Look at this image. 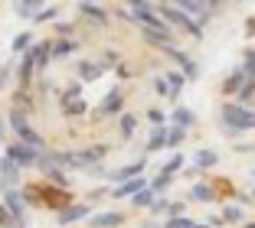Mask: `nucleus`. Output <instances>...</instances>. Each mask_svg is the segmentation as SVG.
I'll return each instance as SVG.
<instances>
[{
	"label": "nucleus",
	"mask_w": 255,
	"mask_h": 228,
	"mask_svg": "<svg viewBox=\"0 0 255 228\" xmlns=\"http://www.w3.org/2000/svg\"><path fill=\"white\" fill-rule=\"evenodd\" d=\"M252 176H255V169H252Z\"/></svg>",
	"instance_id": "de8ad7c7"
},
{
	"label": "nucleus",
	"mask_w": 255,
	"mask_h": 228,
	"mask_svg": "<svg viewBox=\"0 0 255 228\" xmlns=\"http://www.w3.org/2000/svg\"><path fill=\"white\" fill-rule=\"evenodd\" d=\"M49 49H53V43H39V46H33V62H36V69H43L46 62H49Z\"/></svg>",
	"instance_id": "5701e85b"
},
{
	"label": "nucleus",
	"mask_w": 255,
	"mask_h": 228,
	"mask_svg": "<svg viewBox=\"0 0 255 228\" xmlns=\"http://www.w3.org/2000/svg\"><path fill=\"white\" fill-rule=\"evenodd\" d=\"M190 196H193L196 202H213V196H216V192H213V189H210L206 183H196L193 189H190Z\"/></svg>",
	"instance_id": "a878e982"
},
{
	"label": "nucleus",
	"mask_w": 255,
	"mask_h": 228,
	"mask_svg": "<svg viewBox=\"0 0 255 228\" xmlns=\"http://www.w3.org/2000/svg\"><path fill=\"white\" fill-rule=\"evenodd\" d=\"M141 189H147V179H144V176H134V179H125V183H118V186L112 189V196H115V199H134Z\"/></svg>",
	"instance_id": "0eeeda50"
},
{
	"label": "nucleus",
	"mask_w": 255,
	"mask_h": 228,
	"mask_svg": "<svg viewBox=\"0 0 255 228\" xmlns=\"http://www.w3.org/2000/svg\"><path fill=\"white\" fill-rule=\"evenodd\" d=\"M53 16H56V7H43L36 13V20H53Z\"/></svg>",
	"instance_id": "58836bf2"
},
{
	"label": "nucleus",
	"mask_w": 255,
	"mask_h": 228,
	"mask_svg": "<svg viewBox=\"0 0 255 228\" xmlns=\"http://www.w3.org/2000/svg\"><path fill=\"white\" fill-rule=\"evenodd\" d=\"M242 219H246V212L239 206H229V209H223V219L219 222H242Z\"/></svg>",
	"instance_id": "c756f323"
},
{
	"label": "nucleus",
	"mask_w": 255,
	"mask_h": 228,
	"mask_svg": "<svg viewBox=\"0 0 255 228\" xmlns=\"http://www.w3.org/2000/svg\"><path fill=\"white\" fill-rule=\"evenodd\" d=\"M26 46H30V33H20V36L13 39V52H23Z\"/></svg>",
	"instance_id": "f704fd0d"
},
{
	"label": "nucleus",
	"mask_w": 255,
	"mask_h": 228,
	"mask_svg": "<svg viewBox=\"0 0 255 228\" xmlns=\"http://www.w3.org/2000/svg\"><path fill=\"white\" fill-rule=\"evenodd\" d=\"M131 16H134L137 23H141L144 30H154V33H160V30H170L164 20H160L157 13H154V7L150 3H144V0H131Z\"/></svg>",
	"instance_id": "20e7f679"
},
{
	"label": "nucleus",
	"mask_w": 255,
	"mask_h": 228,
	"mask_svg": "<svg viewBox=\"0 0 255 228\" xmlns=\"http://www.w3.org/2000/svg\"><path fill=\"white\" fill-rule=\"evenodd\" d=\"M0 179L13 189V186L20 183V166H16V163H10V160H0Z\"/></svg>",
	"instance_id": "4468645a"
},
{
	"label": "nucleus",
	"mask_w": 255,
	"mask_h": 228,
	"mask_svg": "<svg viewBox=\"0 0 255 228\" xmlns=\"http://www.w3.org/2000/svg\"><path fill=\"white\" fill-rule=\"evenodd\" d=\"M236 95H239V101H242V104H246V101H255V81H246V85H242Z\"/></svg>",
	"instance_id": "7c9ffc66"
},
{
	"label": "nucleus",
	"mask_w": 255,
	"mask_h": 228,
	"mask_svg": "<svg viewBox=\"0 0 255 228\" xmlns=\"http://www.w3.org/2000/svg\"><path fill=\"white\" fill-rule=\"evenodd\" d=\"M246 36H255V16H249V20H246Z\"/></svg>",
	"instance_id": "79ce46f5"
},
{
	"label": "nucleus",
	"mask_w": 255,
	"mask_h": 228,
	"mask_svg": "<svg viewBox=\"0 0 255 228\" xmlns=\"http://www.w3.org/2000/svg\"><path fill=\"white\" fill-rule=\"evenodd\" d=\"M164 81H167V95H170V98H177V95L183 91V85H187V78H183L180 72H170Z\"/></svg>",
	"instance_id": "6ab92c4d"
},
{
	"label": "nucleus",
	"mask_w": 255,
	"mask_h": 228,
	"mask_svg": "<svg viewBox=\"0 0 255 228\" xmlns=\"http://www.w3.org/2000/svg\"><path fill=\"white\" fill-rule=\"evenodd\" d=\"M144 163H147V160H137V163H131V166H121V169H115L112 176L118 179V183H125V179H134V176H141Z\"/></svg>",
	"instance_id": "f3484780"
},
{
	"label": "nucleus",
	"mask_w": 255,
	"mask_h": 228,
	"mask_svg": "<svg viewBox=\"0 0 255 228\" xmlns=\"http://www.w3.org/2000/svg\"><path fill=\"white\" fill-rule=\"evenodd\" d=\"M0 137H3V121H0Z\"/></svg>",
	"instance_id": "a18cd8bd"
},
{
	"label": "nucleus",
	"mask_w": 255,
	"mask_h": 228,
	"mask_svg": "<svg viewBox=\"0 0 255 228\" xmlns=\"http://www.w3.org/2000/svg\"><path fill=\"white\" fill-rule=\"evenodd\" d=\"M10 127H13V134L20 137L23 147H33V150L43 147V137H39V134L33 131L30 124H26V118H23V108H13V111H10Z\"/></svg>",
	"instance_id": "7ed1b4c3"
},
{
	"label": "nucleus",
	"mask_w": 255,
	"mask_h": 228,
	"mask_svg": "<svg viewBox=\"0 0 255 228\" xmlns=\"http://www.w3.org/2000/svg\"><path fill=\"white\" fill-rule=\"evenodd\" d=\"M167 228H193V222L183 219V215H177V219H167Z\"/></svg>",
	"instance_id": "72a5a7b5"
},
{
	"label": "nucleus",
	"mask_w": 255,
	"mask_h": 228,
	"mask_svg": "<svg viewBox=\"0 0 255 228\" xmlns=\"http://www.w3.org/2000/svg\"><path fill=\"white\" fill-rule=\"evenodd\" d=\"M183 160H187L183 153H170V160L160 166V173H164V176H173V173H180V169H183Z\"/></svg>",
	"instance_id": "b1692460"
},
{
	"label": "nucleus",
	"mask_w": 255,
	"mask_h": 228,
	"mask_svg": "<svg viewBox=\"0 0 255 228\" xmlns=\"http://www.w3.org/2000/svg\"><path fill=\"white\" fill-rule=\"evenodd\" d=\"M193 228H210V225H196V222H193Z\"/></svg>",
	"instance_id": "c03bdc74"
},
{
	"label": "nucleus",
	"mask_w": 255,
	"mask_h": 228,
	"mask_svg": "<svg viewBox=\"0 0 255 228\" xmlns=\"http://www.w3.org/2000/svg\"><path fill=\"white\" fill-rule=\"evenodd\" d=\"M183 137H187V131H180V127H167V147H180Z\"/></svg>",
	"instance_id": "c85d7f7f"
},
{
	"label": "nucleus",
	"mask_w": 255,
	"mask_h": 228,
	"mask_svg": "<svg viewBox=\"0 0 255 228\" xmlns=\"http://www.w3.org/2000/svg\"><path fill=\"white\" fill-rule=\"evenodd\" d=\"M193 121H196V114L190 108H183V104H177V108H173V114H170V124L180 127V131H190V127H193Z\"/></svg>",
	"instance_id": "9d476101"
},
{
	"label": "nucleus",
	"mask_w": 255,
	"mask_h": 228,
	"mask_svg": "<svg viewBox=\"0 0 255 228\" xmlns=\"http://www.w3.org/2000/svg\"><path fill=\"white\" fill-rule=\"evenodd\" d=\"M49 52H53V56H69V52H75V43H72V39H66V43H56Z\"/></svg>",
	"instance_id": "473e14b6"
},
{
	"label": "nucleus",
	"mask_w": 255,
	"mask_h": 228,
	"mask_svg": "<svg viewBox=\"0 0 255 228\" xmlns=\"http://www.w3.org/2000/svg\"><path fill=\"white\" fill-rule=\"evenodd\" d=\"M147 118H150V124H157V127H164V111H147Z\"/></svg>",
	"instance_id": "e433bc0d"
},
{
	"label": "nucleus",
	"mask_w": 255,
	"mask_h": 228,
	"mask_svg": "<svg viewBox=\"0 0 255 228\" xmlns=\"http://www.w3.org/2000/svg\"><path fill=\"white\" fill-rule=\"evenodd\" d=\"M121 104H125V95H121L118 88H112L105 98H102V104H98V118H112V114H118Z\"/></svg>",
	"instance_id": "6e6552de"
},
{
	"label": "nucleus",
	"mask_w": 255,
	"mask_h": 228,
	"mask_svg": "<svg viewBox=\"0 0 255 228\" xmlns=\"http://www.w3.org/2000/svg\"><path fill=\"white\" fill-rule=\"evenodd\" d=\"M154 10H157V16H160V20L167 23V26H177V30L190 33V36H196V39L203 36V26H196V23L190 20V16H183V13H180L177 7H170V3H157Z\"/></svg>",
	"instance_id": "f03ea898"
},
{
	"label": "nucleus",
	"mask_w": 255,
	"mask_h": 228,
	"mask_svg": "<svg viewBox=\"0 0 255 228\" xmlns=\"http://www.w3.org/2000/svg\"><path fill=\"white\" fill-rule=\"evenodd\" d=\"M3 209L10 212V219H13V222H20L23 212H26V202H23V196L16 189H7V202H3Z\"/></svg>",
	"instance_id": "1a4fd4ad"
},
{
	"label": "nucleus",
	"mask_w": 255,
	"mask_h": 228,
	"mask_svg": "<svg viewBox=\"0 0 255 228\" xmlns=\"http://www.w3.org/2000/svg\"><path fill=\"white\" fill-rule=\"evenodd\" d=\"M219 121H223V127L229 134H242V131H252L255 127V111L242 108V104H223Z\"/></svg>",
	"instance_id": "f257e3e1"
},
{
	"label": "nucleus",
	"mask_w": 255,
	"mask_h": 228,
	"mask_svg": "<svg viewBox=\"0 0 255 228\" xmlns=\"http://www.w3.org/2000/svg\"><path fill=\"white\" fill-rule=\"evenodd\" d=\"M102 72H105V69L98 66V62H82V66H79V78L82 81H95Z\"/></svg>",
	"instance_id": "4be33fe9"
},
{
	"label": "nucleus",
	"mask_w": 255,
	"mask_h": 228,
	"mask_svg": "<svg viewBox=\"0 0 255 228\" xmlns=\"http://www.w3.org/2000/svg\"><path fill=\"white\" fill-rule=\"evenodd\" d=\"M134 206H144V209H150V206H154V192H150V189H141V192L134 196Z\"/></svg>",
	"instance_id": "2f4dec72"
},
{
	"label": "nucleus",
	"mask_w": 255,
	"mask_h": 228,
	"mask_svg": "<svg viewBox=\"0 0 255 228\" xmlns=\"http://www.w3.org/2000/svg\"><path fill=\"white\" fill-rule=\"evenodd\" d=\"M85 108H89V104H85L82 98H75V101H66V104H62V114H69V118H79V114H85Z\"/></svg>",
	"instance_id": "bb28decb"
},
{
	"label": "nucleus",
	"mask_w": 255,
	"mask_h": 228,
	"mask_svg": "<svg viewBox=\"0 0 255 228\" xmlns=\"http://www.w3.org/2000/svg\"><path fill=\"white\" fill-rule=\"evenodd\" d=\"M167 212H170V219H177L183 212V202H167Z\"/></svg>",
	"instance_id": "4c0bfd02"
},
{
	"label": "nucleus",
	"mask_w": 255,
	"mask_h": 228,
	"mask_svg": "<svg viewBox=\"0 0 255 228\" xmlns=\"http://www.w3.org/2000/svg\"><path fill=\"white\" fill-rule=\"evenodd\" d=\"M7 225H13V219H10V212L3 206H0V228H7Z\"/></svg>",
	"instance_id": "ea45409f"
},
{
	"label": "nucleus",
	"mask_w": 255,
	"mask_h": 228,
	"mask_svg": "<svg viewBox=\"0 0 255 228\" xmlns=\"http://www.w3.org/2000/svg\"><path fill=\"white\" fill-rule=\"evenodd\" d=\"M79 13L89 16V20L95 23V26H108V13H105L102 7H98V3H79Z\"/></svg>",
	"instance_id": "9b49d317"
},
{
	"label": "nucleus",
	"mask_w": 255,
	"mask_h": 228,
	"mask_svg": "<svg viewBox=\"0 0 255 228\" xmlns=\"http://www.w3.org/2000/svg\"><path fill=\"white\" fill-rule=\"evenodd\" d=\"M98 66H102V69H112V66H118V52H105Z\"/></svg>",
	"instance_id": "c9c22d12"
},
{
	"label": "nucleus",
	"mask_w": 255,
	"mask_h": 228,
	"mask_svg": "<svg viewBox=\"0 0 255 228\" xmlns=\"http://www.w3.org/2000/svg\"><path fill=\"white\" fill-rule=\"evenodd\" d=\"M36 166L43 169V173H46V176H49V179H53V183H59L62 189H66V186H69V179H66V176H62V173H59V166H53V163H49V156H39V160H36Z\"/></svg>",
	"instance_id": "ddd939ff"
},
{
	"label": "nucleus",
	"mask_w": 255,
	"mask_h": 228,
	"mask_svg": "<svg viewBox=\"0 0 255 228\" xmlns=\"http://www.w3.org/2000/svg\"><path fill=\"white\" fill-rule=\"evenodd\" d=\"M7 75H10V66H3V69H0V88L7 85Z\"/></svg>",
	"instance_id": "37998d69"
},
{
	"label": "nucleus",
	"mask_w": 255,
	"mask_h": 228,
	"mask_svg": "<svg viewBox=\"0 0 255 228\" xmlns=\"http://www.w3.org/2000/svg\"><path fill=\"white\" fill-rule=\"evenodd\" d=\"M7 160H10V163H16V166H33V163L39 160V150L23 147V144H13V147L7 150Z\"/></svg>",
	"instance_id": "423d86ee"
},
{
	"label": "nucleus",
	"mask_w": 255,
	"mask_h": 228,
	"mask_svg": "<svg viewBox=\"0 0 255 228\" xmlns=\"http://www.w3.org/2000/svg\"><path fill=\"white\" fill-rule=\"evenodd\" d=\"M121 219H125V212H102L92 219V228H115L121 225Z\"/></svg>",
	"instance_id": "dca6fc26"
},
{
	"label": "nucleus",
	"mask_w": 255,
	"mask_h": 228,
	"mask_svg": "<svg viewBox=\"0 0 255 228\" xmlns=\"http://www.w3.org/2000/svg\"><path fill=\"white\" fill-rule=\"evenodd\" d=\"M246 81H249V78H246V72H242V69H236V72L223 81V91H226V95H236V91H239Z\"/></svg>",
	"instance_id": "a211bd4d"
},
{
	"label": "nucleus",
	"mask_w": 255,
	"mask_h": 228,
	"mask_svg": "<svg viewBox=\"0 0 255 228\" xmlns=\"http://www.w3.org/2000/svg\"><path fill=\"white\" fill-rule=\"evenodd\" d=\"M118 127H121V137H134V131H137V118H134V114H121Z\"/></svg>",
	"instance_id": "393cba45"
},
{
	"label": "nucleus",
	"mask_w": 255,
	"mask_h": 228,
	"mask_svg": "<svg viewBox=\"0 0 255 228\" xmlns=\"http://www.w3.org/2000/svg\"><path fill=\"white\" fill-rule=\"evenodd\" d=\"M39 10H43V7H39V0H23V3H16V13H20V16H36Z\"/></svg>",
	"instance_id": "cd10ccee"
},
{
	"label": "nucleus",
	"mask_w": 255,
	"mask_h": 228,
	"mask_svg": "<svg viewBox=\"0 0 255 228\" xmlns=\"http://www.w3.org/2000/svg\"><path fill=\"white\" fill-rule=\"evenodd\" d=\"M33 69H36V62H33V52L26 49V56H23V62H20V85H30Z\"/></svg>",
	"instance_id": "aec40b11"
},
{
	"label": "nucleus",
	"mask_w": 255,
	"mask_h": 228,
	"mask_svg": "<svg viewBox=\"0 0 255 228\" xmlns=\"http://www.w3.org/2000/svg\"><path fill=\"white\" fill-rule=\"evenodd\" d=\"M154 88H157V95H167V81L164 78H154Z\"/></svg>",
	"instance_id": "a19ab883"
},
{
	"label": "nucleus",
	"mask_w": 255,
	"mask_h": 228,
	"mask_svg": "<svg viewBox=\"0 0 255 228\" xmlns=\"http://www.w3.org/2000/svg\"><path fill=\"white\" fill-rule=\"evenodd\" d=\"M216 163H219L216 150H196L193 153V166L196 169H210V166H216Z\"/></svg>",
	"instance_id": "2eb2a0df"
},
{
	"label": "nucleus",
	"mask_w": 255,
	"mask_h": 228,
	"mask_svg": "<svg viewBox=\"0 0 255 228\" xmlns=\"http://www.w3.org/2000/svg\"><path fill=\"white\" fill-rule=\"evenodd\" d=\"M164 147H167V127H154V134H150V140H147V153L164 150Z\"/></svg>",
	"instance_id": "412c9836"
},
{
	"label": "nucleus",
	"mask_w": 255,
	"mask_h": 228,
	"mask_svg": "<svg viewBox=\"0 0 255 228\" xmlns=\"http://www.w3.org/2000/svg\"><path fill=\"white\" fill-rule=\"evenodd\" d=\"M167 56H170L173 62H177V66H180V75L187 81H193L196 75H200V69H196V62L190 59V52H183V49H177V46H170V49H167Z\"/></svg>",
	"instance_id": "39448f33"
},
{
	"label": "nucleus",
	"mask_w": 255,
	"mask_h": 228,
	"mask_svg": "<svg viewBox=\"0 0 255 228\" xmlns=\"http://www.w3.org/2000/svg\"><path fill=\"white\" fill-rule=\"evenodd\" d=\"M252 199H255V189H252Z\"/></svg>",
	"instance_id": "49530a36"
},
{
	"label": "nucleus",
	"mask_w": 255,
	"mask_h": 228,
	"mask_svg": "<svg viewBox=\"0 0 255 228\" xmlns=\"http://www.w3.org/2000/svg\"><path fill=\"white\" fill-rule=\"evenodd\" d=\"M92 209L89 206H66L59 212V225H72V222H79V219H85Z\"/></svg>",
	"instance_id": "f8f14e48"
}]
</instances>
